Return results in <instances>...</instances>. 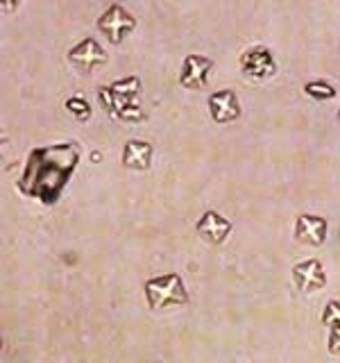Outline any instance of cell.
Masks as SVG:
<instances>
[{
	"label": "cell",
	"instance_id": "cell-6",
	"mask_svg": "<svg viewBox=\"0 0 340 363\" xmlns=\"http://www.w3.org/2000/svg\"><path fill=\"white\" fill-rule=\"evenodd\" d=\"M241 68L249 79H268L275 75V60L268 48L264 45H254L241 57Z\"/></svg>",
	"mask_w": 340,
	"mask_h": 363
},
{
	"label": "cell",
	"instance_id": "cell-11",
	"mask_svg": "<svg viewBox=\"0 0 340 363\" xmlns=\"http://www.w3.org/2000/svg\"><path fill=\"white\" fill-rule=\"evenodd\" d=\"M68 57H71L73 66H77L79 71H84V73H91L96 66L105 64V60H107L102 45L94 39H84L82 43H77L75 48L68 52Z\"/></svg>",
	"mask_w": 340,
	"mask_h": 363
},
{
	"label": "cell",
	"instance_id": "cell-16",
	"mask_svg": "<svg viewBox=\"0 0 340 363\" xmlns=\"http://www.w3.org/2000/svg\"><path fill=\"white\" fill-rule=\"evenodd\" d=\"M329 350L334 354H340V327H332V334H329Z\"/></svg>",
	"mask_w": 340,
	"mask_h": 363
},
{
	"label": "cell",
	"instance_id": "cell-1",
	"mask_svg": "<svg viewBox=\"0 0 340 363\" xmlns=\"http://www.w3.org/2000/svg\"><path fill=\"white\" fill-rule=\"evenodd\" d=\"M75 150L73 143H60L52 147H37L32 152L26 175H23V193H28L32 198H39V202L52 204L57 196L66 186L68 177H71L73 168L77 164V155L66 159Z\"/></svg>",
	"mask_w": 340,
	"mask_h": 363
},
{
	"label": "cell",
	"instance_id": "cell-3",
	"mask_svg": "<svg viewBox=\"0 0 340 363\" xmlns=\"http://www.w3.org/2000/svg\"><path fill=\"white\" fill-rule=\"evenodd\" d=\"M141 82L136 77H128L123 82H113L111 86H102L98 91V98L102 105L107 107V111L111 116H120V113L134 105V98L139 96Z\"/></svg>",
	"mask_w": 340,
	"mask_h": 363
},
{
	"label": "cell",
	"instance_id": "cell-10",
	"mask_svg": "<svg viewBox=\"0 0 340 363\" xmlns=\"http://www.w3.org/2000/svg\"><path fill=\"white\" fill-rule=\"evenodd\" d=\"M295 238L306 245H322L327 238V220L322 216H313V213H302L298 220H295Z\"/></svg>",
	"mask_w": 340,
	"mask_h": 363
},
{
	"label": "cell",
	"instance_id": "cell-17",
	"mask_svg": "<svg viewBox=\"0 0 340 363\" xmlns=\"http://www.w3.org/2000/svg\"><path fill=\"white\" fill-rule=\"evenodd\" d=\"M338 121H340V109H338Z\"/></svg>",
	"mask_w": 340,
	"mask_h": 363
},
{
	"label": "cell",
	"instance_id": "cell-13",
	"mask_svg": "<svg viewBox=\"0 0 340 363\" xmlns=\"http://www.w3.org/2000/svg\"><path fill=\"white\" fill-rule=\"evenodd\" d=\"M66 109L73 113V116L77 121H89L91 118V105L82 98V96H73V98H68L66 100Z\"/></svg>",
	"mask_w": 340,
	"mask_h": 363
},
{
	"label": "cell",
	"instance_id": "cell-8",
	"mask_svg": "<svg viewBox=\"0 0 340 363\" xmlns=\"http://www.w3.org/2000/svg\"><path fill=\"white\" fill-rule=\"evenodd\" d=\"M198 234L204 243H211V245H220L227 241V236L232 234V223L220 216L218 211H204L202 218L198 220Z\"/></svg>",
	"mask_w": 340,
	"mask_h": 363
},
{
	"label": "cell",
	"instance_id": "cell-5",
	"mask_svg": "<svg viewBox=\"0 0 340 363\" xmlns=\"http://www.w3.org/2000/svg\"><path fill=\"white\" fill-rule=\"evenodd\" d=\"M211 68L213 62L209 57H202V55H191L181 64V73H179V82L181 86H186L191 91H200L207 86L209 82V75H211Z\"/></svg>",
	"mask_w": 340,
	"mask_h": 363
},
{
	"label": "cell",
	"instance_id": "cell-2",
	"mask_svg": "<svg viewBox=\"0 0 340 363\" xmlns=\"http://www.w3.org/2000/svg\"><path fill=\"white\" fill-rule=\"evenodd\" d=\"M145 300L150 309H173L188 302V293L179 275H162L145 281Z\"/></svg>",
	"mask_w": 340,
	"mask_h": 363
},
{
	"label": "cell",
	"instance_id": "cell-14",
	"mask_svg": "<svg viewBox=\"0 0 340 363\" xmlns=\"http://www.w3.org/2000/svg\"><path fill=\"white\" fill-rule=\"evenodd\" d=\"M304 91L313 100H332L336 96V89L329 82H309L304 86Z\"/></svg>",
	"mask_w": 340,
	"mask_h": 363
},
{
	"label": "cell",
	"instance_id": "cell-15",
	"mask_svg": "<svg viewBox=\"0 0 340 363\" xmlns=\"http://www.w3.org/2000/svg\"><path fill=\"white\" fill-rule=\"evenodd\" d=\"M322 323L327 327H340V300H332L322 313Z\"/></svg>",
	"mask_w": 340,
	"mask_h": 363
},
{
	"label": "cell",
	"instance_id": "cell-7",
	"mask_svg": "<svg viewBox=\"0 0 340 363\" xmlns=\"http://www.w3.org/2000/svg\"><path fill=\"white\" fill-rule=\"evenodd\" d=\"M293 281L295 286L304 293H313L324 289L327 284V275H324V266L317 259H306L300 261L298 266L293 268Z\"/></svg>",
	"mask_w": 340,
	"mask_h": 363
},
{
	"label": "cell",
	"instance_id": "cell-12",
	"mask_svg": "<svg viewBox=\"0 0 340 363\" xmlns=\"http://www.w3.org/2000/svg\"><path fill=\"white\" fill-rule=\"evenodd\" d=\"M152 145L141 139H132L125 143L123 150V166L130 170H147L152 164Z\"/></svg>",
	"mask_w": 340,
	"mask_h": 363
},
{
	"label": "cell",
	"instance_id": "cell-9",
	"mask_svg": "<svg viewBox=\"0 0 340 363\" xmlns=\"http://www.w3.org/2000/svg\"><path fill=\"white\" fill-rule=\"evenodd\" d=\"M209 113L215 123H232L241 116V105H238V98L234 91L230 89H220L215 94L209 96Z\"/></svg>",
	"mask_w": 340,
	"mask_h": 363
},
{
	"label": "cell",
	"instance_id": "cell-4",
	"mask_svg": "<svg viewBox=\"0 0 340 363\" xmlns=\"http://www.w3.org/2000/svg\"><path fill=\"white\" fill-rule=\"evenodd\" d=\"M98 28H100V32L107 34V39L111 43H120L136 28V21L120 5H111L105 14L100 16Z\"/></svg>",
	"mask_w": 340,
	"mask_h": 363
}]
</instances>
